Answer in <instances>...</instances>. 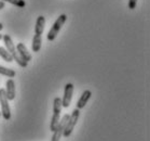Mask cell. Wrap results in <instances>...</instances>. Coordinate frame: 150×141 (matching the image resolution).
<instances>
[{
	"label": "cell",
	"instance_id": "1",
	"mask_svg": "<svg viewBox=\"0 0 150 141\" xmlns=\"http://www.w3.org/2000/svg\"><path fill=\"white\" fill-rule=\"evenodd\" d=\"M2 39H4V45H6V49H7L8 51L11 53V55L13 57V61H15V62H16L21 67H23V69L27 67L28 63L26 62V61H24V60L18 55V53H17V51H16V48H15V46H14L13 42H12V38L10 37V35H8V34L4 35V36H2Z\"/></svg>",
	"mask_w": 150,
	"mask_h": 141
},
{
	"label": "cell",
	"instance_id": "3",
	"mask_svg": "<svg viewBox=\"0 0 150 141\" xmlns=\"http://www.w3.org/2000/svg\"><path fill=\"white\" fill-rule=\"evenodd\" d=\"M79 116H80V110H78V109H75V110L72 111L71 115H69L67 124H66V126H65V130L63 132V136L65 138H68L69 136L72 134V131L75 129L76 125L78 123Z\"/></svg>",
	"mask_w": 150,
	"mask_h": 141
},
{
	"label": "cell",
	"instance_id": "5",
	"mask_svg": "<svg viewBox=\"0 0 150 141\" xmlns=\"http://www.w3.org/2000/svg\"><path fill=\"white\" fill-rule=\"evenodd\" d=\"M0 107H1V116L6 120H9L11 118V110L4 89H0Z\"/></svg>",
	"mask_w": 150,
	"mask_h": 141
},
{
	"label": "cell",
	"instance_id": "13",
	"mask_svg": "<svg viewBox=\"0 0 150 141\" xmlns=\"http://www.w3.org/2000/svg\"><path fill=\"white\" fill-rule=\"evenodd\" d=\"M0 74L4 76H7L8 78H13V77H15V75H16V73H15L14 69H8V67L2 66V65H0Z\"/></svg>",
	"mask_w": 150,
	"mask_h": 141
},
{
	"label": "cell",
	"instance_id": "17",
	"mask_svg": "<svg viewBox=\"0 0 150 141\" xmlns=\"http://www.w3.org/2000/svg\"><path fill=\"white\" fill-rule=\"evenodd\" d=\"M4 6H6V4H4V1H1V0H0V10H1V9H4Z\"/></svg>",
	"mask_w": 150,
	"mask_h": 141
},
{
	"label": "cell",
	"instance_id": "18",
	"mask_svg": "<svg viewBox=\"0 0 150 141\" xmlns=\"http://www.w3.org/2000/svg\"><path fill=\"white\" fill-rule=\"evenodd\" d=\"M2 28H4V25H2V23H0V31H2Z\"/></svg>",
	"mask_w": 150,
	"mask_h": 141
},
{
	"label": "cell",
	"instance_id": "20",
	"mask_svg": "<svg viewBox=\"0 0 150 141\" xmlns=\"http://www.w3.org/2000/svg\"><path fill=\"white\" fill-rule=\"evenodd\" d=\"M0 116H1V112H0Z\"/></svg>",
	"mask_w": 150,
	"mask_h": 141
},
{
	"label": "cell",
	"instance_id": "19",
	"mask_svg": "<svg viewBox=\"0 0 150 141\" xmlns=\"http://www.w3.org/2000/svg\"><path fill=\"white\" fill-rule=\"evenodd\" d=\"M1 39H2V35L0 34V40H1Z\"/></svg>",
	"mask_w": 150,
	"mask_h": 141
},
{
	"label": "cell",
	"instance_id": "15",
	"mask_svg": "<svg viewBox=\"0 0 150 141\" xmlns=\"http://www.w3.org/2000/svg\"><path fill=\"white\" fill-rule=\"evenodd\" d=\"M4 2H9V4H13L17 8H24L26 7V1L25 0H1Z\"/></svg>",
	"mask_w": 150,
	"mask_h": 141
},
{
	"label": "cell",
	"instance_id": "10",
	"mask_svg": "<svg viewBox=\"0 0 150 141\" xmlns=\"http://www.w3.org/2000/svg\"><path fill=\"white\" fill-rule=\"evenodd\" d=\"M91 96H92V91H91V90H84V91L82 92L80 99L77 101V109H78V110H82V109L85 107V104L88 103V101L90 100Z\"/></svg>",
	"mask_w": 150,
	"mask_h": 141
},
{
	"label": "cell",
	"instance_id": "8",
	"mask_svg": "<svg viewBox=\"0 0 150 141\" xmlns=\"http://www.w3.org/2000/svg\"><path fill=\"white\" fill-rule=\"evenodd\" d=\"M6 94H7V98L9 101L15 99V96H16V92H15V83L12 78H9L6 82Z\"/></svg>",
	"mask_w": 150,
	"mask_h": 141
},
{
	"label": "cell",
	"instance_id": "6",
	"mask_svg": "<svg viewBox=\"0 0 150 141\" xmlns=\"http://www.w3.org/2000/svg\"><path fill=\"white\" fill-rule=\"evenodd\" d=\"M69 118V114H65L62 117L58 124L56 125L54 131H53V136H52L51 141H61V138L63 137V132L65 130V126L67 124V120Z\"/></svg>",
	"mask_w": 150,
	"mask_h": 141
},
{
	"label": "cell",
	"instance_id": "4",
	"mask_svg": "<svg viewBox=\"0 0 150 141\" xmlns=\"http://www.w3.org/2000/svg\"><path fill=\"white\" fill-rule=\"evenodd\" d=\"M66 20H67L66 14H62V15H59V16L57 17V20L54 22V24L52 25L51 29H50L48 33V36H47V37H48L49 42H53L55 38H56V36H57L59 31H61V28L63 27V25L65 24Z\"/></svg>",
	"mask_w": 150,
	"mask_h": 141
},
{
	"label": "cell",
	"instance_id": "14",
	"mask_svg": "<svg viewBox=\"0 0 150 141\" xmlns=\"http://www.w3.org/2000/svg\"><path fill=\"white\" fill-rule=\"evenodd\" d=\"M0 57L8 63L13 62V57H12L10 52L8 51L6 48H4V47H0Z\"/></svg>",
	"mask_w": 150,
	"mask_h": 141
},
{
	"label": "cell",
	"instance_id": "2",
	"mask_svg": "<svg viewBox=\"0 0 150 141\" xmlns=\"http://www.w3.org/2000/svg\"><path fill=\"white\" fill-rule=\"evenodd\" d=\"M62 99L56 97L53 101V116L51 120V125H50V130L54 131L56 125L58 124V122L61 120V113H62Z\"/></svg>",
	"mask_w": 150,
	"mask_h": 141
},
{
	"label": "cell",
	"instance_id": "12",
	"mask_svg": "<svg viewBox=\"0 0 150 141\" xmlns=\"http://www.w3.org/2000/svg\"><path fill=\"white\" fill-rule=\"evenodd\" d=\"M41 44H42V38L41 35L35 34L34 38H33V44H31V49L34 52H39L41 49Z\"/></svg>",
	"mask_w": 150,
	"mask_h": 141
},
{
	"label": "cell",
	"instance_id": "7",
	"mask_svg": "<svg viewBox=\"0 0 150 141\" xmlns=\"http://www.w3.org/2000/svg\"><path fill=\"white\" fill-rule=\"evenodd\" d=\"M72 93H74V85L70 83L66 84L64 96L62 98V105H63V107H69V105L71 103Z\"/></svg>",
	"mask_w": 150,
	"mask_h": 141
},
{
	"label": "cell",
	"instance_id": "11",
	"mask_svg": "<svg viewBox=\"0 0 150 141\" xmlns=\"http://www.w3.org/2000/svg\"><path fill=\"white\" fill-rule=\"evenodd\" d=\"M45 19L43 15L37 17V21H36V25H35V34L41 35L45 31Z\"/></svg>",
	"mask_w": 150,
	"mask_h": 141
},
{
	"label": "cell",
	"instance_id": "9",
	"mask_svg": "<svg viewBox=\"0 0 150 141\" xmlns=\"http://www.w3.org/2000/svg\"><path fill=\"white\" fill-rule=\"evenodd\" d=\"M15 48H16V51H17V53H18V55H20L24 61H26L27 63L29 62V61H31V58H33V57H31V54L28 52L27 48L25 47V45L23 42H18Z\"/></svg>",
	"mask_w": 150,
	"mask_h": 141
},
{
	"label": "cell",
	"instance_id": "16",
	"mask_svg": "<svg viewBox=\"0 0 150 141\" xmlns=\"http://www.w3.org/2000/svg\"><path fill=\"white\" fill-rule=\"evenodd\" d=\"M137 0H129V9L130 10H134L136 8Z\"/></svg>",
	"mask_w": 150,
	"mask_h": 141
}]
</instances>
